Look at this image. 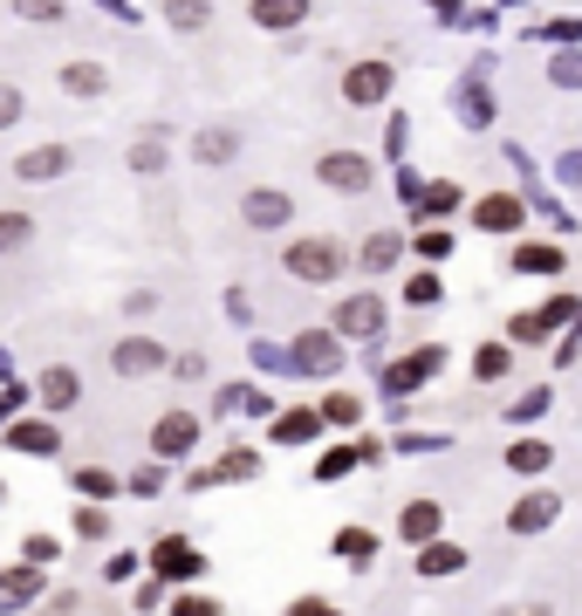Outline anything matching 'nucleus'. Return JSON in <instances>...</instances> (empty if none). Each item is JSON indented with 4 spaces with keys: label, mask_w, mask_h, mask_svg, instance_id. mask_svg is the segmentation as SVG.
Returning <instances> with one entry per match:
<instances>
[{
    "label": "nucleus",
    "mask_w": 582,
    "mask_h": 616,
    "mask_svg": "<svg viewBox=\"0 0 582 616\" xmlns=\"http://www.w3.org/2000/svg\"><path fill=\"white\" fill-rule=\"evenodd\" d=\"M349 268V253L336 247V240H322V234H309V240H295L288 247V274L295 281H309V288H329V281H336Z\"/></svg>",
    "instance_id": "1"
},
{
    "label": "nucleus",
    "mask_w": 582,
    "mask_h": 616,
    "mask_svg": "<svg viewBox=\"0 0 582 616\" xmlns=\"http://www.w3.org/2000/svg\"><path fill=\"white\" fill-rule=\"evenodd\" d=\"M316 178H322V186L329 192H370V158H364V151H322V165H316Z\"/></svg>",
    "instance_id": "2"
},
{
    "label": "nucleus",
    "mask_w": 582,
    "mask_h": 616,
    "mask_svg": "<svg viewBox=\"0 0 582 616\" xmlns=\"http://www.w3.org/2000/svg\"><path fill=\"white\" fill-rule=\"evenodd\" d=\"M151 452H158V459L199 452V411H165V418L151 425Z\"/></svg>",
    "instance_id": "3"
},
{
    "label": "nucleus",
    "mask_w": 582,
    "mask_h": 616,
    "mask_svg": "<svg viewBox=\"0 0 582 616\" xmlns=\"http://www.w3.org/2000/svg\"><path fill=\"white\" fill-rule=\"evenodd\" d=\"M473 226H479V234H521V226H527V205L514 192H487V199L473 205Z\"/></svg>",
    "instance_id": "4"
},
{
    "label": "nucleus",
    "mask_w": 582,
    "mask_h": 616,
    "mask_svg": "<svg viewBox=\"0 0 582 616\" xmlns=\"http://www.w3.org/2000/svg\"><path fill=\"white\" fill-rule=\"evenodd\" d=\"M110 370L117 377H158L165 370V343H151V336H123L110 350Z\"/></svg>",
    "instance_id": "5"
},
{
    "label": "nucleus",
    "mask_w": 582,
    "mask_h": 616,
    "mask_svg": "<svg viewBox=\"0 0 582 616\" xmlns=\"http://www.w3.org/2000/svg\"><path fill=\"white\" fill-rule=\"evenodd\" d=\"M69 165H75L69 144H41V151H21V158H14V178H21V186H48V178H62Z\"/></svg>",
    "instance_id": "6"
},
{
    "label": "nucleus",
    "mask_w": 582,
    "mask_h": 616,
    "mask_svg": "<svg viewBox=\"0 0 582 616\" xmlns=\"http://www.w3.org/2000/svg\"><path fill=\"white\" fill-rule=\"evenodd\" d=\"M439 528H446V507H439V500H404V513H397V534H404L412 548L439 542Z\"/></svg>",
    "instance_id": "7"
},
{
    "label": "nucleus",
    "mask_w": 582,
    "mask_h": 616,
    "mask_svg": "<svg viewBox=\"0 0 582 616\" xmlns=\"http://www.w3.org/2000/svg\"><path fill=\"white\" fill-rule=\"evenodd\" d=\"M151 569H158V576H171V582H186V576H199V569H206V555H199V548L186 542V534H165V542H158V555H151Z\"/></svg>",
    "instance_id": "8"
},
{
    "label": "nucleus",
    "mask_w": 582,
    "mask_h": 616,
    "mask_svg": "<svg viewBox=\"0 0 582 616\" xmlns=\"http://www.w3.org/2000/svg\"><path fill=\"white\" fill-rule=\"evenodd\" d=\"M35 398H41L48 411H75V404H83V377H75L69 364H56V370L35 377Z\"/></svg>",
    "instance_id": "9"
},
{
    "label": "nucleus",
    "mask_w": 582,
    "mask_h": 616,
    "mask_svg": "<svg viewBox=\"0 0 582 616\" xmlns=\"http://www.w3.org/2000/svg\"><path fill=\"white\" fill-rule=\"evenodd\" d=\"M343 96L349 103H384L391 96V62H357L343 75Z\"/></svg>",
    "instance_id": "10"
},
{
    "label": "nucleus",
    "mask_w": 582,
    "mask_h": 616,
    "mask_svg": "<svg viewBox=\"0 0 582 616\" xmlns=\"http://www.w3.org/2000/svg\"><path fill=\"white\" fill-rule=\"evenodd\" d=\"M336 329H343V336H377V329H384V301H377V295H349L336 308Z\"/></svg>",
    "instance_id": "11"
},
{
    "label": "nucleus",
    "mask_w": 582,
    "mask_h": 616,
    "mask_svg": "<svg viewBox=\"0 0 582 616\" xmlns=\"http://www.w3.org/2000/svg\"><path fill=\"white\" fill-rule=\"evenodd\" d=\"M555 513H562V500H555V494H527V500L508 513V528H514V534H542V528H555Z\"/></svg>",
    "instance_id": "12"
},
{
    "label": "nucleus",
    "mask_w": 582,
    "mask_h": 616,
    "mask_svg": "<svg viewBox=\"0 0 582 616\" xmlns=\"http://www.w3.org/2000/svg\"><path fill=\"white\" fill-rule=\"evenodd\" d=\"M247 14L282 35V28H301V21H309V0H247Z\"/></svg>",
    "instance_id": "13"
},
{
    "label": "nucleus",
    "mask_w": 582,
    "mask_h": 616,
    "mask_svg": "<svg viewBox=\"0 0 582 616\" xmlns=\"http://www.w3.org/2000/svg\"><path fill=\"white\" fill-rule=\"evenodd\" d=\"M240 213H247V226H288V192H247L240 199Z\"/></svg>",
    "instance_id": "14"
},
{
    "label": "nucleus",
    "mask_w": 582,
    "mask_h": 616,
    "mask_svg": "<svg viewBox=\"0 0 582 616\" xmlns=\"http://www.w3.org/2000/svg\"><path fill=\"white\" fill-rule=\"evenodd\" d=\"M247 473H261V452H226L219 466H199L192 486H219V479H247Z\"/></svg>",
    "instance_id": "15"
},
{
    "label": "nucleus",
    "mask_w": 582,
    "mask_h": 616,
    "mask_svg": "<svg viewBox=\"0 0 582 616\" xmlns=\"http://www.w3.org/2000/svg\"><path fill=\"white\" fill-rule=\"evenodd\" d=\"M460 569H466V548H452V542H425L418 548V576L439 582V576H460Z\"/></svg>",
    "instance_id": "16"
},
{
    "label": "nucleus",
    "mask_w": 582,
    "mask_h": 616,
    "mask_svg": "<svg viewBox=\"0 0 582 616\" xmlns=\"http://www.w3.org/2000/svg\"><path fill=\"white\" fill-rule=\"evenodd\" d=\"M62 90L69 96H104L110 75H104V62H62Z\"/></svg>",
    "instance_id": "17"
},
{
    "label": "nucleus",
    "mask_w": 582,
    "mask_h": 616,
    "mask_svg": "<svg viewBox=\"0 0 582 616\" xmlns=\"http://www.w3.org/2000/svg\"><path fill=\"white\" fill-rule=\"evenodd\" d=\"M8 446H14V452H28V459H48V452H62L56 425H14V431H8Z\"/></svg>",
    "instance_id": "18"
},
{
    "label": "nucleus",
    "mask_w": 582,
    "mask_h": 616,
    "mask_svg": "<svg viewBox=\"0 0 582 616\" xmlns=\"http://www.w3.org/2000/svg\"><path fill=\"white\" fill-rule=\"evenodd\" d=\"M336 555L349 561V569H370V561H377V534L370 528H343L336 534Z\"/></svg>",
    "instance_id": "19"
},
{
    "label": "nucleus",
    "mask_w": 582,
    "mask_h": 616,
    "mask_svg": "<svg viewBox=\"0 0 582 616\" xmlns=\"http://www.w3.org/2000/svg\"><path fill=\"white\" fill-rule=\"evenodd\" d=\"M165 21H171L179 35H199V28L213 21V0H165Z\"/></svg>",
    "instance_id": "20"
},
{
    "label": "nucleus",
    "mask_w": 582,
    "mask_h": 616,
    "mask_svg": "<svg viewBox=\"0 0 582 616\" xmlns=\"http://www.w3.org/2000/svg\"><path fill=\"white\" fill-rule=\"evenodd\" d=\"M316 425H322V411H288V418L274 425V439H282V446H301V439H316Z\"/></svg>",
    "instance_id": "21"
},
{
    "label": "nucleus",
    "mask_w": 582,
    "mask_h": 616,
    "mask_svg": "<svg viewBox=\"0 0 582 616\" xmlns=\"http://www.w3.org/2000/svg\"><path fill=\"white\" fill-rule=\"evenodd\" d=\"M548 459H555V446H542V439H521V446L508 452V466H514V473H548Z\"/></svg>",
    "instance_id": "22"
},
{
    "label": "nucleus",
    "mask_w": 582,
    "mask_h": 616,
    "mask_svg": "<svg viewBox=\"0 0 582 616\" xmlns=\"http://www.w3.org/2000/svg\"><path fill=\"white\" fill-rule=\"evenodd\" d=\"M35 240V220L28 213H0V253H21Z\"/></svg>",
    "instance_id": "23"
},
{
    "label": "nucleus",
    "mask_w": 582,
    "mask_h": 616,
    "mask_svg": "<svg viewBox=\"0 0 582 616\" xmlns=\"http://www.w3.org/2000/svg\"><path fill=\"white\" fill-rule=\"evenodd\" d=\"M199 158H206V165H226V158H234V151H240V138L234 131H199Z\"/></svg>",
    "instance_id": "24"
},
{
    "label": "nucleus",
    "mask_w": 582,
    "mask_h": 616,
    "mask_svg": "<svg viewBox=\"0 0 582 616\" xmlns=\"http://www.w3.org/2000/svg\"><path fill=\"white\" fill-rule=\"evenodd\" d=\"M295 343H301V350H295L301 364H316V370H336V350H329L336 336H322V329H316V336H295Z\"/></svg>",
    "instance_id": "25"
},
{
    "label": "nucleus",
    "mask_w": 582,
    "mask_h": 616,
    "mask_svg": "<svg viewBox=\"0 0 582 616\" xmlns=\"http://www.w3.org/2000/svg\"><path fill=\"white\" fill-rule=\"evenodd\" d=\"M322 418H329V425H357V418H364V404L349 398V391H329V398H322Z\"/></svg>",
    "instance_id": "26"
},
{
    "label": "nucleus",
    "mask_w": 582,
    "mask_h": 616,
    "mask_svg": "<svg viewBox=\"0 0 582 616\" xmlns=\"http://www.w3.org/2000/svg\"><path fill=\"white\" fill-rule=\"evenodd\" d=\"M75 534H83V542H104V534H110V513L104 507H75Z\"/></svg>",
    "instance_id": "27"
},
{
    "label": "nucleus",
    "mask_w": 582,
    "mask_h": 616,
    "mask_svg": "<svg viewBox=\"0 0 582 616\" xmlns=\"http://www.w3.org/2000/svg\"><path fill=\"white\" fill-rule=\"evenodd\" d=\"M14 14H21V21H62L69 0H14Z\"/></svg>",
    "instance_id": "28"
},
{
    "label": "nucleus",
    "mask_w": 582,
    "mask_h": 616,
    "mask_svg": "<svg viewBox=\"0 0 582 616\" xmlns=\"http://www.w3.org/2000/svg\"><path fill=\"white\" fill-rule=\"evenodd\" d=\"M514 268H535V274H555V268H562V253H555V247H521V253H514Z\"/></svg>",
    "instance_id": "29"
},
{
    "label": "nucleus",
    "mask_w": 582,
    "mask_h": 616,
    "mask_svg": "<svg viewBox=\"0 0 582 616\" xmlns=\"http://www.w3.org/2000/svg\"><path fill=\"white\" fill-rule=\"evenodd\" d=\"M75 486H83V494H96V500H104V494H110V486H117V479H110L104 466H83V473H75Z\"/></svg>",
    "instance_id": "30"
},
{
    "label": "nucleus",
    "mask_w": 582,
    "mask_h": 616,
    "mask_svg": "<svg viewBox=\"0 0 582 616\" xmlns=\"http://www.w3.org/2000/svg\"><path fill=\"white\" fill-rule=\"evenodd\" d=\"M171 616H226L213 596H179V603H171Z\"/></svg>",
    "instance_id": "31"
},
{
    "label": "nucleus",
    "mask_w": 582,
    "mask_h": 616,
    "mask_svg": "<svg viewBox=\"0 0 582 616\" xmlns=\"http://www.w3.org/2000/svg\"><path fill=\"white\" fill-rule=\"evenodd\" d=\"M288 616H343V609L329 603V596H295V603H288Z\"/></svg>",
    "instance_id": "32"
},
{
    "label": "nucleus",
    "mask_w": 582,
    "mask_h": 616,
    "mask_svg": "<svg viewBox=\"0 0 582 616\" xmlns=\"http://www.w3.org/2000/svg\"><path fill=\"white\" fill-rule=\"evenodd\" d=\"M8 123H21V90L0 83V131H8Z\"/></svg>",
    "instance_id": "33"
},
{
    "label": "nucleus",
    "mask_w": 582,
    "mask_h": 616,
    "mask_svg": "<svg viewBox=\"0 0 582 616\" xmlns=\"http://www.w3.org/2000/svg\"><path fill=\"white\" fill-rule=\"evenodd\" d=\"M404 301H439V274H412V288H404Z\"/></svg>",
    "instance_id": "34"
},
{
    "label": "nucleus",
    "mask_w": 582,
    "mask_h": 616,
    "mask_svg": "<svg viewBox=\"0 0 582 616\" xmlns=\"http://www.w3.org/2000/svg\"><path fill=\"white\" fill-rule=\"evenodd\" d=\"M158 165H165L158 144H131V171H158Z\"/></svg>",
    "instance_id": "35"
},
{
    "label": "nucleus",
    "mask_w": 582,
    "mask_h": 616,
    "mask_svg": "<svg viewBox=\"0 0 582 616\" xmlns=\"http://www.w3.org/2000/svg\"><path fill=\"white\" fill-rule=\"evenodd\" d=\"M391 253H397L391 234H384V240H370V247H364V268H391Z\"/></svg>",
    "instance_id": "36"
},
{
    "label": "nucleus",
    "mask_w": 582,
    "mask_h": 616,
    "mask_svg": "<svg viewBox=\"0 0 582 616\" xmlns=\"http://www.w3.org/2000/svg\"><path fill=\"white\" fill-rule=\"evenodd\" d=\"M555 83H582V62H575V56H562V62H555Z\"/></svg>",
    "instance_id": "37"
},
{
    "label": "nucleus",
    "mask_w": 582,
    "mask_h": 616,
    "mask_svg": "<svg viewBox=\"0 0 582 616\" xmlns=\"http://www.w3.org/2000/svg\"><path fill=\"white\" fill-rule=\"evenodd\" d=\"M521 616H548V609H542V603H535V609H521Z\"/></svg>",
    "instance_id": "38"
},
{
    "label": "nucleus",
    "mask_w": 582,
    "mask_h": 616,
    "mask_svg": "<svg viewBox=\"0 0 582 616\" xmlns=\"http://www.w3.org/2000/svg\"><path fill=\"white\" fill-rule=\"evenodd\" d=\"M0 500H8V486H0Z\"/></svg>",
    "instance_id": "39"
}]
</instances>
